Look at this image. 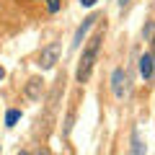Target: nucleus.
<instances>
[{
  "mask_svg": "<svg viewBox=\"0 0 155 155\" xmlns=\"http://www.w3.org/2000/svg\"><path fill=\"white\" fill-rule=\"evenodd\" d=\"M140 72H142L145 80H153V75H155V57L150 54V52H145V54L140 57Z\"/></svg>",
  "mask_w": 155,
  "mask_h": 155,
  "instance_id": "3",
  "label": "nucleus"
},
{
  "mask_svg": "<svg viewBox=\"0 0 155 155\" xmlns=\"http://www.w3.org/2000/svg\"><path fill=\"white\" fill-rule=\"evenodd\" d=\"M129 5V0H119V8H127Z\"/></svg>",
  "mask_w": 155,
  "mask_h": 155,
  "instance_id": "11",
  "label": "nucleus"
},
{
  "mask_svg": "<svg viewBox=\"0 0 155 155\" xmlns=\"http://www.w3.org/2000/svg\"><path fill=\"white\" fill-rule=\"evenodd\" d=\"M18 119H21V111H18V109H11V111L5 114V124H8V127H13Z\"/></svg>",
  "mask_w": 155,
  "mask_h": 155,
  "instance_id": "7",
  "label": "nucleus"
},
{
  "mask_svg": "<svg viewBox=\"0 0 155 155\" xmlns=\"http://www.w3.org/2000/svg\"><path fill=\"white\" fill-rule=\"evenodd\" d=\"M47 8H49V13H57L60 11V0H47Z\"/></svg>",
  "mask_w": 155,
  "mask_h": 155,
  "instance_id": "9",
  "label": "nucleus"
},
{
  "mask_svg": "<svg viewBox=\"0 0 155 155\" xmlns=\"http://www.w3.org/2000/svg\"><path fill=\"white\" fill-rule=\"evenodd\" d=\"M101 41H104V34H96V36L88 39V44L83 47V54H80V62H78V72L75 78L80 83H85L93 72V65H96V57H98V49H101Z\"/></svg>",
  "mask_w": 155,
  "mask_h": 155,
  "instance_id": "1",
  "label": "nucleus"
},
{
  "mask_svg": "<svg viewBox=\"0 0 155 155\" xmlns=\"http://www.w3.org/2000/svg\"><path fill=\"white\" fill-rule=\"evenodd\" d=\"M36 155H49V153H47V150H41V153H36Z\"/></svg>",
  "mask_w": 155,
  "mask_h": 155,
  "instance_id": "12",
  "label": "nucleus"
},
{
  "mask_svg": "<svg viewBox=\"0 0 155 155\" xmlns=\"http://www.w3.org/2000/svg\"><path fill=\"white\" fill-rule=\"evenodd\" d=\"M57 57H60V44H49L41 49V54H39V67L41 70H52L57 62Z\"/></svg>",
  "mask_w": 155,
  "mask_h": 155,
  "instance_id": "2",
  "label": "nucleus"
},
{
  "mask_svg": "<svg viewBox=\"0 0 155 155\" xmlns=\"http://www.w3.org/2000/svg\"><path fill=\"white\" fill-rule=\"evenodd\" d=\"M18 155H28V153H18Z\"/></svg>",
  "mask_w": 155,
  "mask_h": 155,
  "instance_id": "13",
  "label": "nucleus"
},
{
  "mask_svg": "<svg viewBox=\"0 0 155 155\" xmlns=\"http://www.w3.org/2000/svg\"><path fill=\"white\" fill-rule=\"evenodd\" d=\"M111 91H114L116 98H122V93H124V70L122 67H116L114 75H111Z\"/></svg>",
  "mask_w": 155,
  "mask_h": 155,
  "instance_id": "4",
  "label": "nucleus"
},
{
  "mask_svg": "<svg viewBox=\"0 0 155 155\" xmlns=\"http://www.w3.org/2000/svg\"><path fill=\"white\" fill-rule=\"evenodd\" d=\"M28 96H31V98L39 96V80H31V85H28Z\"/></svg>",
  "mask_w": 155,
  "mask_h": 155,
  "instance_id": "8",
  "label": "nucleus"
},
{
  "mask_svg": "<svg viewBox=\"0 0 155 155\" xmlns=\"http://www.w3.org/2000/svg\"><path fill=\"white\" fill-rule=\"evenodd\" d=\"M132 155H145V145H142V140H140L137 132H134V137H132Z\"/></svg>",
  "mask_w": 155,
  "mask_h": 155,
  "instance_id": "6",
  "label": "nucleus"
},
{
  "mask_svg": "<svg viewBox=\"0 0 155 155\" xmlns=\"http://www.w3.org/2000/svg\"><path fill=\"white\" fill-rule=\"evenodd\" d=\"M96 21H98V18H96V16H88V18H85V21H83V26L78 28V34H75V47L80 44V41H83V36H85V31H88V28L93 26Z\"/></svg>",
  "mask_w": 155,
  "mask_h": 155,
  "instance_id": "5",
  "label": "nucleus"
},
{
  "mask_svg": "<svg viewBox=\"0 0 155 155\" xmlns=\"http://www.w3.org/2000/svg\"><path fill=\"white\" fill-rule=\"evenodd\" d=\"M98 0H80V5H85V8H91V5H96Z\"/></svg>",
  "mask_w": 155,
  "mask_h": 155,
  "instance_id": "10",
  "label": "nucleus"
}]
</instances>
